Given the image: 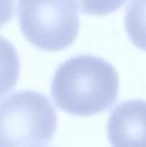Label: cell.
I'll return each mask as SVG.
<instances>
[{
  "instance_id": "277c9868",
  "label": "cell",
  "mask_w": 146,
  "mask_h": 147,
  "mask_svg": "<svg viewBox=\"0 0 146 147\" xmlns=\"http://www.w3.org/2000/svg\"><path fill=\"white\" fill-rule=\"evenodd\" d=\"M107 135L112 147H146V101L117 105L108 119Z\"/></svg>"
},
{
  "instance_id": "8992f818",
  "label": "cell",
  "mask_w": 146,
  "mask_h": 147,
  "mask_svg": "<svg viewBox=\"0 0 146 147\" xmlns=\"http://www.w3.org/2000/svg\"><path fill=\"white\" fill-rule=\"evenodd\" d=\"M125 29L131 42L146 51V0H131L125 15Z\"/></svg>"
},
{
  "instance_id": "ba28073f",
  "label": "cell",
  "mask_w": 146,
  "mask_h": 147,
  "mask_svg": "<svg viewBox=\"0 0 146 147\" xmlns=\"http://www.w3.org/2000/svg\"><path fill=\"white\" fill-rule=\"evenodd\" d=\"M14 12V0H0V28L11 20Z\"/></svg>"
},
{
  "instance_id": "7a4b0ae2",
  "label": "cell",
  "mask_w": 146,
  "mask_h": 147,
  "mask_svg": "<svg viewBox=\"0 0 146 147\" xmlns=\"http://www.w3.org/2000/svg\"><path fill=\"white\" fill-rule=\"evenodd\" d=\"M57 115L42 93L21 90L0 101V147H27L50 142Z\"/></svg>"
},
{
  "instance_id": "6da1fadb",
  "label": "cell",
  "mask_w": 146,
  "mask_h": 147,
  "mask_svg": "<svg viewBox=\"0 0 146 147\" xmlns=\"http://www.w3.org/2000/svg\"><path fill=\"white\" fill-rule=\"evenodd\" d=\"M119 92V77L108 61L77 55L55 71L51 94L61 110L76 116H91L109 109Z\"/></svg>"
},
{
  "instance_id": "5b68a950",
  "label": "cell",
  "mask_w": 146,
  "mask_h": 147,
  "mask_svg": "<svg viewBox=\"0 0 146 147\" xmlns=\"http://www.w3.org/2000/svg\"><path fill=\"white\" fill-rule=\"evenodd\" d=\"M19 70L20 60L15 47L0 36V97L15 86Z\"/></svg>"
},
{
  "instance_id": "52a82bcc",
  "label": "cell",
  "mask_w": 146,
  "mask_h": 147,
  "mask_svg": "<svg viewBox=\"0 0 146 147\" xmlns=\"http://www.w3.org/2000/svg\"><path fill=\"white\" fill-rule=\"evenodd\" d=\"M79 7L86 14L106 15L116 11L125 3L126 0H75Z\"/></svg>"
},
{
  "instance_id": "3957f363",
  "label": "cell",
  "mask_w": 146,
  "mask_h": 147,
  "mask_svg": "<svg viewBox=\"0 0 146 147\" xmlns=\"http://www.w3.org/2000/svg\"><path fill=\"white\" fill-rule=\"evenodd\" d=\"M24 37L41 50L59 51L75 41L79 29L75 0H18Z\"/></svg>"
}]
</instances>
